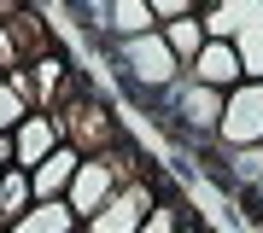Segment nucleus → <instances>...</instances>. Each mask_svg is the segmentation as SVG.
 Listing matches in <instances>:
<instances>
[{
  "label": "nucleus",
  "instance_id": "423d86ee",
  "mask_svg": "<svg viewBox=\"0 0 263 233\" xmlns=\"http://www.w3.org/2000/svg\"><path fill=\"white\" fill-rule=\"evenodd\" d=\"M59 140H65V134H59V117L53 111H29L18 129H12V163H18V169H35Z\"/></svg>",
  "mask_w": 263,
  "mask_h": 233
},
{
  "label": "nucleus",
  "instance_id": "7ed1b4c3",
  "mask_svg": "<svg viewBox=\"0 0 263 233\" xmlns=\"http://www.w3.org/2000/svg\"><path fill=\"white\" fill-rule=\"evenodd\" d=\"M216 140H222V146H252V140H263V76H240V82L222 93Z\"/></svg>",
  "mask_w": 263,
  "mask_h": 233
},
{
  "label": "nucleus",
  "instance_id": "1a4fd4ad",
  "mask_svg": "<svg viewBox=\"0 0 263 233\" xmlns=\"http://www.w3.org/2000/svg\"><path fill=\"white\" fill-rule=\"evenodd\" d=\"M105 12V41H123V35H146V29H158V12L146 6V0H100Z\"/></svg>",
  "mask_w": 263,
  "mask_h": 233
},
{
  "label": "nucleus",
  "instance_id": "f3484780",
  "mask_svg": "<svg viewBox=\"0 0 263 233\" xmlns=\"http://www.w3.org/2000/svg\"><path fill=\"white\" fill-rule=\"evenodd\" d=\"M246 198H252V204H263V175H257V186H252V193H246Z\"/></svg>",
  "mask_w": 263,
  "mask_h": 233
},
{
  "label": "nucleus",
  "instance_id": "ddd939ff",
  "mask_svg": "<svg viewBox=\"0 0 263 233\" xmlns=\"http://www.w3.org/2000/svg\"><path fill=\"white\" fill-rule=\"evenodd\" d=\"M234 47H240V65H246V76H263V0H257L252 12H246V18H240Z\"/></svg>",
  "mask_w": 263,
  "mask_h": 233
},
{
  "label": "nucleus",
  "instance_id": "20e7f679",
  "mask_svg": "<svg viewBox=\"0 0 263 233\" xmlns=\"http://www.w3.org/2000/svg\"><path fill=\"white\" fill-rule=\"evenodd\" d=\"M152 198H158V181H152V169H146V175H129V181H123L117 193H111V198H105V204L82 222V233H135Z\"/></svg>",
  "mask_w": 263,
  "mask_h": 233
},
{
  "label": "nucleus",
  "instance_id": "6ab92c4d",
  "mask_svg": "<svg viewBox=\"0 0 263 233\" xmlns=\"http://www.w3.org/2000/svg\"><path fill=\"white\" fill-rule=\"evenodd\" d=\"M76 233H82V227H76Z\"/></svg>",
  "mask_w": 263,
  "mask_h": 233
},
{
  "label": "nucleus",
  "instance_id": "9d476101",
  "mask_svg": "<svg viewBox=\"0 0 263 233\" xmlns=\"http://www.w3.org/2000/svg\"><path fill=\"white\" fill-rule=\"evenodd\" d=\"M29 111H35V99H29V76H24V65H18V70L0 76V140L18 129Z\"/></svg>",
  "mask_w": 263,
  "mask_h": 233
},
{
  "label": "nucleus",
  "instance_id": "0eeeda50",
  "mask_svg": "<svg viewBox=\"0 0 263 233\" xmlns=\"http://www.w3.org/2000/svg\"><path fill=\"white\" fill-rule=\"evenodd\" d=\"M76 163H82V152L70 146V140H59V146L41 158L35 169H29V186H35V198H65L70 193V175H76Z\"/></svg>",
  "mask_w": 263,
  "mask_h": 233
},
{
  "label": "nucleus",
  "instance_id": "39448f33",
  "mask_svg": "<svg viewBox=\"0 0 263 233\" xmlns=\"http://www.w3.org/2000/svg\"><path fill=\"white\" fill-rule=\"evenodd\" d=\"M187 76L193 82H205V88H234L240 76H246V65H240V47L228 41V35H205V47L193 53V65H187Z\"/></svg>",
  "mask_w": 263,
  "mask_h": 233
},
{
  "label": "nucleus",
  "instance_id": "2eb2a0df",
  "mask_svg": "<svg viewBox=\"0 0 263 233\" xmlns=\"http://www.w3.org/2000/svg\"><path fill=\"white\" fill-rule=\"evenodd\" d=\"M146 6L158 12V24H164V18H176V12H193L199 0H146Z\"/></svg>",
  "mask_w": 263,
  "mask_h": 233
},
{
  "label": "nucleus",
  "instance_id": "6e6552de",
  "mask_svg": "<svg viewBox=\"0 0 263 233\" xmlns=\"http://www.w3.org/2000/svg\"><path fill=\"white\" fill-rule=\"evenodd\" d=\"M82 227V216L70 210V198H35L18 222H6L0 233H76Z\"/></svg>",
  "mask_w": 263,
  "mask_h": 233
},
{
  "label": "nucleus",
  "instance_id": "9b49d317",
  "mask_svg": "<svg viewBox=\"0 0 263 233\" xmlns=\"http://www.w3.org/2000/svg\"><path fill=\"white\" fill-rule=\"evenodd\" d=\"M158 29H164L170 53L181 58V70H187V65H193V53L205 47V18H199V6H193V12H176V18H164Z\"/></svg>",
  "mask_w": 263,
  "mask_h": 233
},
{
  "label": "nucleus",
  "instance_id": "f257e3e1",
  "mask_svg": "<svg viewBox=\"0 0 263 233\" xmlns=\"http://www.w3.org/2000/svg\"><path fill=\"white\" fill-rule=\"evenodd\" d=\"M111 70H117L123 93L146 105L152 93H164V88L181 76V58L170 53L164 29H146V35H123V41H111Z\"/></svg>",
  "mask_w": 263,
  "mask_h": 233
},
{
  "label": "nucleus",
  "instance_id": "f8f14e48",
  "mask_svg": "<svg viewBox=\"0 0 263 233\" xmlns=\"http://www.w3.org/2000/svg\"><path fill=\"white\" fill-rule=\"evenodd\" d=\"M35 204V186H29V169H18V163H6L0 169V227L6 222H18V216Z\"/></svg>",
  "mask_w": 263,
  "mask_h": 233
},
{
  "label": "nucleus",
  "instance_id": "a211bd4d",
  "mask_svg": "<svg viewBox=\"0 0 263 233\" xmlns=\"http://www.w3.org/2000/svg\"><path fill=\"white\" fill-rule=\"evenodd\" d=\"M176 233H211V227H199V222H181V227H176Z\"/></svg>",
  "mask_w": 263,
  "mask_h": 233
},
{
  "label": "nucleus",
  "instance_id": "f03ea898",
  "mask_svg": "<svg viewBox=\"0 0 263 233\" xmlns=\"http://www.w3.org/2000/svg\"><path fill=\"white\" fill-rule=\"evenodd\" d=\"M53 117H59V134L70 140L76 152H105V146H117V117H111V105L100 99V93H70L65 105H53Z\"/></svg>",
  "mask_w": 263,
  "mask_h": 233
},
{
  "label": "nucleus",
  "instance_id": "4468645a",
  "mask_svg": "<svg viewBox=\"0 0 263 233\" xmlns=\"http://www.w3.org/2000/svg\"><path fill=\"white\" fill-rule=\"evenodd\" d=\"M181 222H187V216H181V198H152L135 233H176Z\"/></svg>",
  "mask_w": 263,
  "mask_h": 233
},
{
  "label": "nucleus",
  "instance_id": "dca6fc26",
  "mask_svg": "<svg viewBox=\"0 0 263 233\" xmlns=\"http://www.w3.org/2000/svg\"><path fill=\"white\" fill-rule=\"evenodd\" d=\"M6 163H12V134L0 140V169H6Z\"/></svg>",
  "mask_w": 263,
  "mask_h": 233
}]
</instances>
